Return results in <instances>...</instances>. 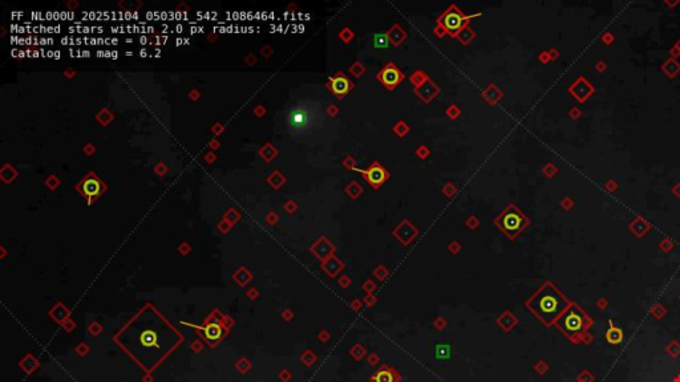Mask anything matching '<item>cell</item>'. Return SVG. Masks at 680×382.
I'll return each instance as SVG.
<instances>
[{
    "label": "cell",
    "instance_id": "1",
    "mask_svg": "<svg viewBox=\"0 0 680 382\" xmlns=\"http://www.w3.org/2000/svg\"><path fill=\"white\" fill-rule=\"evenodd\" d=\"M569 300L553 283L546 281L526 303V307L546 325H553L562 313L569 308Z\"/></svg>",
    "mask_w": 680,
    "mask_h": 382
},
{
    "label": "cell",
    "instance_id": "2",
    "mask_svg": "<svg viewBox=\"0 0 680 382\" xmlns=\"http://www.w3.org/2000/svg\"><path fill=\"white\" fill-rule=\"evenodd\" d=\"M593 319L578 304L572 302L569 308L554 323L558 329L573 343H578L593 325Z\"/></svg>",
    "mask_w": 680,
    "mask_h": 382
},
{
    "label": "cell",
    "instance_id": "3",
    "mask_svg": "<svg viewBox=\"0 0 680 382\" xmlns=\"http://www.w3.org/2000/svg\"><path fill=\"white\" fill-rule=\"evenodd\" d=\"M495 223L508 238L514 239L529 225V219L514 204H509L497 215Z\"/></svg>",
    "mask_w": 680,
    "mask_h": 382
},
{
    "label": "cell",
    "instance_id": "4",
    "mask_svg": "<svg viewBox=\"0 0 680 382\" xmlns=\"http://www.w3.org/2000/svg\"><path fill=\"white\" fill-rule=\"evenodd\" d=\"M476 16H481V14L465 15L463 14V11H460V8L457 7L456 4H452V6H449L448 10L441 16H438L437 24L441 25L442 28L445 29L446 35L452 36V37H457L459 32L465 25L469 24L470 19L476 18Z\"/></svg>",
    "mask_w": 680,
    "mask_h": 382
},
{
    "label": "cell",
    "instance_id": "5",
    "mask_svg": "<svg viewBox=\"0 0 680 382\" xmlns=\"http://www.w3.org/2000/svg\"><path fill=\"white\" fill-rule=\"evenodd\" d=\"M354 172L360 173L361 176H363V178H364L365 181L369 183V185H371L372 189H375V190H379L380 187H382L383 185H384V183H386L387 181L389 179L388 170H387V168L384 167V166H383L382 163H380V162H377V161L372 162L371 165L365 168V170H364V168L355 167Z\"/></svg>",
    "mask_w": 680,
    "mask_h": 382
},
{
    "label": "cell",
    "instance_id": "6",
    "mask_svg": "<svg viewBox=\"0 0 680 382\" xmlns=\"http://www.w3.org/2000/svg\"><path fill=\"white\" fill-rule=\"evenodd\" d=\"M376 78L384 85V88L388 89V91H393V89H396L403 82V80L405 78V74L403 73V70H400L396 67V64L389 61L380 69Z\"/></svg>",
    "mask_w": 680,
    "mask_h": 382
},
{
    "label": "cell",
    "instance_id": "7",
    "mask_svg": "<svg viewBox=\"0 0 680 382\" xmlns=\"http://www.w3.org/2000/svg\"><path fill=\"white\" fill-rule=\"evenodd\" d=\"M354 88L355 84L343 72H336L333 76H331L330 80H328V84H327V89L339 100L350 95L351 91Z\"/></svg>",
    "mask_w": 680,
    "mask_h": 382
},
{
    "label": "cell",
    "instance_id": "8",
    "mask_svg": "<svg viewBox=\"0 0 680 382\" xmlns=\"http://www.w3.org/2000/svg\"><path fill=\"white\" fill-rule=\"evenodd\" d=\"M593 87L590 84L589 81L586 80L585 77H579L578 80L573 82L572 87L569 88V92L574 96L578 101H585L587 98L590 97V95L593 93Z\"/></svg>",
    "mask_w": 680,
    "mask_h": 382
},
{
    "label": "cell",
    "instance_id": "9",
    "mask_svg": "<svg viewBox=\"0 0 680 382\" xmlns=\"http://www.w3.org/2000/svg\"><path fill=\"white\" fill-rule=\"evenodd\" d=\"M393 235L396 236L404 245H407L408 243L412 242V240L416 238V235H418V230L412 226V223H410L409 221L405 219V221L401 222V223L393 230Z\"/></svg>",
    "mask_w": 680,
    "mask_h": 382
},
{
    "label": "cell",
    "instance_id": "10",
    "mask_svg": "<svg viewBox=\"0 0 680 382\" xmlns=\"http://www.w3.org/2000/svg\"><path fill=\"white\" fill-rule=\"evenodd\" d=\"M414 93L418 96L419 98H421L424 102H431L436 96L440 93V88L437 87L435 81H432L431 78L427 80L423 85L418 87V88H414Z\"/></svg>",
    "mask_w": 680,
    "mask_h": 382
},
{
    "label": "cell",
    "instance_id": "11",
    "mask_svg": "<svg viewBox=\"0 0 680 382\" xmlns=\"http://www.w3.org/2000/svg\"><path fill=\"white\" fill-rule=\"evenodd\" d=\"M387 35L389 37V41H391V46L399 47L400 44H403V41L407 39V32L404 31L399 24H393L391 28L387 31Z\"/></svg>",
    "mask_w": 680,
    "mask_h": 382
},
{
    "label": "cell",
    "instance_id": "12",
    "mask_svg": "<svg viewBox=\"0 0 680 382\" xmlns=\"http://www.w3.org/2000/svg\"><path fill=\"white\" fill-rule=\"evenodd\" d=\"M502 92L496 87L495 84H489L484 92H482V98H485L492 106L497 105L498 101L502 98Z\"/></svg>",
    "mask_w": 680,
    "mask_h": 382
},
{
    "label": "cell",
    "instance_id": "13",
    "mask_svg": "<svg viewBox=\"0 0 680 382\" xmlns=\"http://www.w3.org/2000/svg\"><path fill=\"white\" fill-rule=\"evenodd\" d=\"M609 325L610 326H609V329L606 330V334H605L607 343L613 344V345L621 344L622 340H623V332H622V329H619L617 326H614L613 321H610Z\"/></svg>",
    "mask_w": 680,
    "mask_h": 382
},
{
    "label": "cell",
    "instance_id": "14",
    "mask_svg": "<svg viewBox=\"0 0 680 382\" xmlns=\"http://www.w3.org/2000/svg\"><path fill=\"white\" fill-rule=\"evenodd\" d=\"M457 39H459V41L461 43V44H464V46H468V44H470V43L476 39V32L470 28L469 25H465V27H464V28L459 32V35H457Z\"/></svg>",
    "mask_w": 680,
    "mask_h": 382
},
{
    "label": "cell",
    "instance_id": "15",
    "mask_svg": "<svg viewBox=\"0 0 680 382\" xmlns=\"http://www.w3.org/2000/svg\"><path fill=\"white\" fill-rule=\"evenodd\" d=\"M372 381L373 382H395L396 381V374L392 370H389V369H382L377 373H375V375L372 377Z\"/></svg>",
    "mask_w": 680,
    "mask_h": 382
},
{
    "label": "cell",
    "instance_id": "16",
    "mask_svg": "<svg viewBox=\"0 0 680 382\" xmlns=\"http://www.w3.org/2000/svg\"><path fill=\"white\" fill-rule=\"evenodd\" d=\"M344 191H346V193H347L348 195L352 198V199H358L359 196L361 195V193H363V187L360 186V183H359V182H356V181H352V182H350L347 186H346Z\"/></svg>",
    "mask_w": 680,
    "mask_h": 382
},
{
    "label": "cell",
    "instance_id": "17",
    "mask_svg": "<svg viewBox=\"0 0 680 382\" xmlns=\"http://www.w3.org/2000/svg\"><path fill=\"white\" fill-rule=\"evenodd\" d=\"M427 80H429V76H428L427 72H424V70H414L409 77V81L414 85V88H418V87L423 85Z\"/></svg>",
    "mask_w": 680,
    "mask_h": 382
},
{
    "label": "cell",
    "instance_id": "18",
    "mask_svg": "<svg viewBox=\"0 0 680 382\" xmlns=\"http://www.w3.org/2000/svg\"><path fill=\"white\" fill-rule=\"evenodd\" d=\"M373 46L375 48H388L391 46L389 37L387 33H377L373 36Z\"/></svg>",
    "mask_w": 680,
    "mask_h": 382
},
{
    "label": "cell",
    "instance_id": "19",
    "mask_svg": "<svg viewBox=\"0 0 680 382\" xmlns=\"http://www.w3.org/2000/svg\"><path fill=\"white\" fill-rule=\"evenodd\" d=\"M348 70H350V73L352 74L354 77L360 78L361 76L365 73V70H367V69H365V67L363 65V63H361V61H355V63L351 65L350 69H348Z\"/></svg>",
    "mask_w": 680,
    "mask_h": 382
},
{
    "label": "cell",
    "instance_id": "20",
    "mask_svg": "<svg viewBox=\"0 0 680 382\" xmlns=\"http://www.w3.org/2000/svg\"><path fill=\"white\" fill-rule=\"evenodd\" d=\"M410 128L408 126L405 121H399L397 123H395V126H393V133L397 134L399 137H405L408 133H409Z\"/></svg>",
    "mask_w": 680,
    "mask_h": 382
},
{
    "label": "cell",
    "instance_id": "21",
    "mask_svg": "<svg viewBox=\"0 0 680 382\" xmlns=\"http://www.w3.org/2000/svg\"><path fill=\"white\" fill-rule=\"evenodd\" d=\"M354 37H355V33L352 32V29L348 28V27H346V28H343L342 31L339 32V39L342 40L343 43H350L351 40L354 39Z\"/></svg>",
    "mask_w": 680,
    "mask_h": 382
},
{
    "label": "cell",
    "instance_id": "22",
    "mask_svg": "<svg viewBox=\"0 0 680 382\" xmlns=\"http://www.w3.org/2000/svg\"><path fill=\"white\" fill-rule=\"evenodd\" d=\"M460 113H461V110H460V108L456 105V104H452V105H449L448 108H446V110H445V114L450 119L459 118Z\"/></svg>",
    "mask_w": 680,
    "mask_h": 382
},
{
    "label": "cell",
    "instance_id": "23",
    "mask_svg": "<svg viewBox=\"0 0 680 382\" xmlns=\"http://www.w3.org/2000/svg\"><path fill=\"white\" fill-rule=\"evenodd\" d=\"M414 154L418 155V157L420 158V159H425V158H427L428 155L431 154V149H429V147H428V146H425V145H421V146H419L418 149H416V151H414Z\"/></svg>",
    "mask_w": 680,
    "mask_h": 382
},
{
    "label": "cell",
    "instance_id": "24",
    "mask_svg": "<svg viewBox=\"0 0 680 382\" xmlns=\"http://www.w3.org/2000/svg\"><path fill=\"white\" fill-rule=\"evenodd\" d=\"M342 163H343L344 167L351 170V172H354V168L356 167V159L354 157H351V155H347V157L344 158Z\"/></svg>",
    "mask_w": 680,
    "mask_h": 382
},
{
    "label": "cell",
    "instance_id": "25",
    "mask_svg": "<svg viewBox=\"0 0 680 382\" xmlns=\"http://www.w3.org/2000/svg\"><path fill=\"white\" fill-rule=\"evenodd\" d=\"M456 191H457L456 186H455V185H453L452 182L445 183V186L442 187V193L445 194V195L448 196V198H452V196L455 195V194H456Z\"/></svg>",
    "mask_w": 680,
    "mask_h": 382
},
{
    "label": "cell",
    "instance_id": "26",
    "mask_svg": "<svg viewBox=\"0 0 680 382\" xmlns=\"http://www.w3.org/2000/svg\"><path fill=\"white\" fill-rule=\"evenodd\" d=\"M85 190H87V193H89V194L97 193V190H98L97 183H95L93 181H89V182L85 185Z\"/></svg>",
    "mask_w": 680,
    "mask_h": 382
},
{
    "label": "cell",
    "instance_id": "27",
    "mask_svg": "<svg viewBox=\"0 0 680 382\" xmlns=\"http://www.w3.org/2000/svg\"><path fill=\"white\" fill-rule=\"evenodd\" d=\"M326 112L330 117H335L337 113H339V108H337L336 105H333V104H330V105H328V108H327Z\"/></svg>",
    "mask_w": 680,
    "mask_h": 382
},
{
    "label": "cell",
    "instance_id": "28",
    "mask_svg": "<svg viewBox=\"0 0 680 382\" xmlns=\"http://www.w3.org/2000/svg\"><path fill=\"white\" fill-rule=\"evenodd\" d=\"M478 223H480V222H478V219H477L476 217H469V218H468L467 226H468V227H469V228H476L477 226H478Z\"/></svg>",
    "mask_w": 680,
    "mask_h": 382
},
{
    "label": "cell",
    "instance_id": "29",
    "mask_svg": "<svg viewBox=\"0 0 680 382\" xmlns=\"http://www.w3.org/2000/svg\"><path fill=\"white\" fill-rule=\"evenodd\" d=\"M433 32H435V35H436V36H437V37H444V36H445V35H446V32H445V29L442 28L441 25H438V24H437V25H436V27H435V29H433Z\"/></svg>",
    "mask_w": 680,
    "mask_h": 382
}]
</instances>
